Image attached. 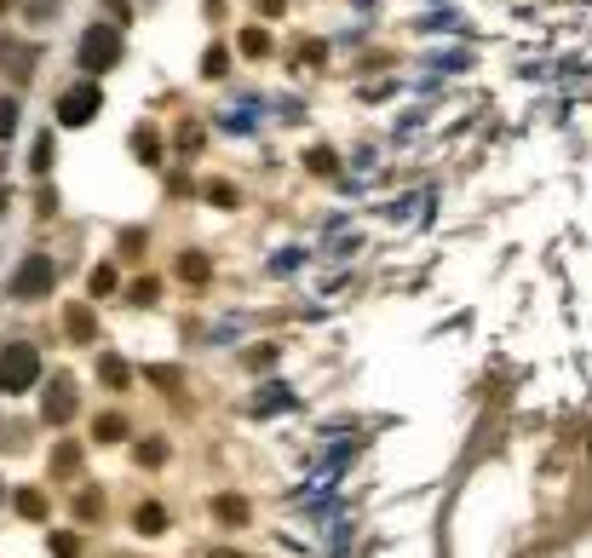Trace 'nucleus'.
<instances>
[{
    "instance_id": "obj_5",
    "label": "nucleus",
    "mask_w": 592,
    "mask_h": 558,
    "mask_svg": "<svg viewBox=\"0 0 592 558\" xmlns=\"http://www.w3.org/2000/svg\"><path fill=\"white\" fill-rule=\"evenodd\" d=\"M12 127H18V104H0V139H6Z\"/></svg>"
},
{
    "instance_id": "obj_2",
    "label": "nucleus",
    "mask_w": 592,
    "mask_h": 558,
    "mask_svg": "<svg viewBox=\"0 0 592 558\" xmlns=\"http://www.w3.org/2000/svg\"><path fill=\"white\" fill-rule=\"evenodd\" d=\"M35 363H41L35 346H6L0 351V386H6V392H23V386L35 380Z\"/></svg>"
},
{
    "instance_id": "obj_3",
    "label": "nucleus",
    "mask_w": 592,
    "mask_h": 558,
    "mask_svg": "<svg viewBox=\"0 0 592 558\" xmlns=\"http://www.w3.org/2000/svg\"><path fill=\"white\" fill-rule=\"evenodd\" d=\"M92 110H98V87H92V81H81V87H69V93H64L58 121H64V127H81V121H92Z\"/></svg>"
},
{
    "instance_id": "obj_4",
    "label": "nucleus",
    "mask_w": 592,
    "mask_h": 558,
    "mask_svg": "<svg viewBox=\"0 0 592 558\" xmlns=\"http://www.w3.org/2000/svg\"><path fill=\"white\" fill-rule=\"evenodd\" d=\"M46 288H52V259H23L12 294H18V300H35V294H46Z\"/></svg>"
},
{
    "instance_id": "obj_1",
    "label": "nucleus",
    "mask_w": 592,
    "mask_h": 558,
    "mask_svg": "<svg viewBox=\"0 0 592 558\" xmlns=\"http://www.w3.org/2000/svg\"><path fill=\"white\" fill-rule=\"evenodd\" d=\"M115 58H121V35H115L110 24H92L87 35H81V64H87V70H110Z\"/></svg>"
}]
</instances>
